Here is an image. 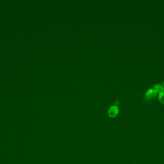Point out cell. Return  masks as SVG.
<instances>
[{
	"instance_id": "3",
	"label": "cell",
	"mask_w": 164,
	"mask_h": 164,
	"mask_svg": "<svg viewBox=\"0 0 164 164\" xmlns=\"http://www.w3.org/2000/svg\"><path fill=\"white\" fill-rule=\"evenodd\" d=\"M158 100L162 104H164V91H162L158 93Z\"/></svg>"
},
{
	"instance_id": "1",
	"label": "cell",
	"mask_w": 164,
	"mask_h": 164,
	"mask_svg": "<svg viewBox=\"0 0 164 164\" xmlns=\"http://www.w3.org/2000/svg\"><path fill=\"white\" fill-rule=\"evenodd\" d=\"M158 91H156L154 89H149L146 92V95L147 98L150 99L155 98L158 95Z\"/></svg>"
},
{
	"instance_id": "4",
	"label": "cell",
	"mask_w": 164,
	"mask_h": 164,
	"mask_svg": "<svg viewBox=\"0 0 164 164\" xmlns=\"http://www.w3.org/2000/svg\"><path fill=\"white\" fill-rule=\"evenodd\" d=\"M154 89L156 91H158V93H159V92L162 91L161 87V85H160V84H155V85L154 86Z\"/></svg>"
},
{
	"instance_id": "2",
	"label": "cell",
	"mask_w": 164,
	"mask_h": 164,
	"mask_svg": "<svg viewBox=\"0 0 164 164\" xmlns=\"http://www.w3.org/2000/svg\"><path fill=\"white\" fill-rule=\"evenodd\" d=\"M119 110L116 106H112L109 108V114L110 117H114L117 115L118 113Z\"/></svg>"
},
{
	"instance_id": "5",
	"label": "cell",
	"mask_w": 164,
	"mask_h": 164,
	"mask_svg": "<svg viewBox=\"0 0 164 164\" xmlns=\"http://www.w3.org/2000/svg\"><path fill=\"white\" fill-rule=\"evenodd\" d=\"M160 85H161V87L162 91H164V82L161 83Z\"/></svg>"
}]
</instances>
